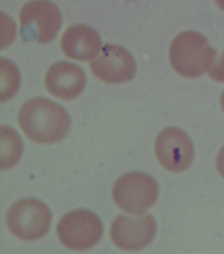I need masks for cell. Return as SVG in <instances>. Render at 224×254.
<instances>
[{
	"mask_svg": "<svg viewBox=\"0 0 224 254\" xmlns=\"http://www.w3.org/2000/svg\"><path fill=\"white\" fill-rule=\"evenodd\" d=\"M17 120L26 137L39 144L62 141L71 127L69 115L61 105L42 97L34 98L23 104Z\"/></svg>",
	"mask_w": 224,
	"mask_h": 254,
	"instance_id": "1",
	"label": "cell"
},
{
	"mask_svg": "<svg viewBox=\"0 0 224 254\" xmlns=\"http://www.w3.org/2000/svg\"><path fill=\"white\" fill-rule=\"evenodd\" d=\"M217 51L210 46L205 36L197 32H183L172 42L169 59L172 67L179 75L197 78L208 71Z\"/></svg>",
	"mask_w": 224,
	"mask_h": 254,
	"instance_id": "2",
	"label": "cell"
},
{
	"mask_svg": "<svg viewBox=\"0 0 224 254\" xmlns=\"http://www.w3.org/2000/svg\"><path fill=\"white\" fill-rule=\"evenodd\" d=\"M159 187L151 176L132 172L120 177L112 189L118 207L130 215L140 217L157 201Z\"/></svg>",
	"mask_w": 224,
	"mask_h": 254,
	"instance_id": "3",
	"label": "cell"
},
{
	"mask_svg": "<svg viewBox=\"0 0 224 254\" xmlns=\"http://www.w3.org/2000/svg\"><path fill=\"white\" fill-rule=\"evenodd\" d=\"M51 213L43 202L33 198L19 200L11 206L5 216L8 230L16 238L35 241L45 237L51 223Z\"/></svg>",
	"mask_w": 224,
	"mask_h": 254,
	"instance_id": "4",
	"label": "cell"
},
{
	"mask_svg": "<svg viewBox=\"0 0 224 254\" xmlns=\"http://www.w3.org/2000/svg\"><path fill=\"white\" fill-rule=\"evenodd\" d=\"M20 33L26 41L51 43L61 29L62 16L59 8L49 0H31L19 13Z\"/></svg>",
	"mask_w": 224,
	"mask_h": 254,
	"instance_id": "5",
	"label": "cell"
},
{
	"mask_svg": "<svg viewBox=\"0 0 224 254\" xmlns=\"http://www.w3.org/2000/svg\"><path fill=\"white\" fill-rule=\"evenodd\" d=\"M57 235L66 248L72 251H85L91 249L101 239L103 226L93 212L74 210L58 222Z\"/></svg>",
	"mask_w": 224,
	"mask_h": 254,
	"instance_id": "6",
	"label": "cell"
},
{
	"mask_svg": "<svg viewBox=\"0 0 224 254\" xmlns=\"http://www.w3.org/2000/svg\"><path fill=\"white\" fill-rule=\"evenodd\" d=\"M155 152L158 161L167 171L179 173L189 169L193 162V143L183 130L169 127L157 135Z\"/></svg>",
	"mask_w": 224,
	"mask_h": 254,
	"instance_id": "7",
	"label": "cell"
},
{
	"mask_svg": "<svg viewBox=\"0 0 224 254\" xmlns=\"http://www.w3.org/2000/svg\"><path fill=\"white\" fill-rule=\"evenodd\" d=\"M157 225L149 214L133 218L119 215L111 224L110 238L114 245L126 251H139L155 237Z\"/></svg>",
	"mask_w": 224,
	"mask_h": 254,
	"instance_id": "8",
	"label": "cell"
},
{
	"mask_svg": "<svg viewBox=\"0 0 224 254\" xmlns=\"http://www.w3.org/2000/svg\"><path fill=\"white\" fill-rule=\"evenodd\" d=\"M97 58L90 63L91 73L100 81L121 84L134 77L136 65L131 54L118 45L106 44L101 47Z\"/></svg>",
	"mask_w": 224,
	"mask_h": 254,
	"instance_id": "9",
	"label": "cell"
},
{
	"mask_svg": "<svg viewBox=\"0 0 224 254\" xmlns=\"http://www.w3.org/2000/svg\"><path fill=\"white\" fill-rule=\"evenodd\" d=\"M86 75L77 64L59 62L48 69L45 77L46 89L57 99L71 101L77 99L85 89Z\"/></svg>",
	"mask_w": 224,
	"mask_h": 254,
	"instance_id": "10",
	"label": "cell"
},
{
	"mask_svg": "<svg viewBox=\"0 0 224 254\" xmlns=\"http://www.w3.org/2000/svg\"><path fill=\"white\" fill-rule=\"evenodd\" d=\"M101 39L97 32L87 25H75L62 36L61 48L66 57L73 61H92L101 51Z\"/></svg>",
	"mask_w": 224,
	"mask_h": 254,
	"instance_id": "11",
	"label": "cell"
},
{
	"mask_svg": "<svg viewBox=\"0 0 224 254\" xmlns=\"http://www.w3.org/2000/svg\"><path fill=\"white\" fill-rule=\"evenodd\" d=\"M23 141L12 127H1V170L11 169L19 161L23 152Z\"/></svg>",
	"mask_w": 224,
	"mask_h": 254,
	"instance_id": "12",
	"label": "cell"
},
{
	"mask_svg": "<svg viewBox=\"0 0 224 254\" xmlns=\"http://www.w3.org/2000/svg\"><path fill=\"white\" fill-rule=\"evenodd\" d=\"M1 102L7 101L17 93L20 85L19 70L15 64L1 59Z\"/></svg>",
	"mask_w": 224,
	"mask_h": 254,
	"instance_id": "13",
	"label": "cell"
},
{
	"mask_svg": "<svg viewBox=\"0 0 224 254\" xmlns=\"http://www.w3.org/2000/svg\"><path fill=\"white\" fill-rule=\"evenodd\" d=\"M207 73L214 81L224 83V51L220 54L217 52L215 61Z\"/></svg>",
	"mask_w": 224,
	"mask_h": 254,
	"instance_id": "14",
	"label": "cell"
},
{
	"mask_svg": "<svg viewBox=\"0 0 224 254\" xmlns=\"http://www.w3.org/2000/svg\"><path fill=\"white\" fill-rule=\"evenodd\" d=\"M216 165H217L218 173L224 179V145L218 154Z\"/></svg>",
	"mask_w": 224,
	"mask_h": 254,
	"instance_id": "15",
	"label": "cell"
},
{
	"mask_svg": "<svg viewBox=\"0 0 224 254\" xmlns=\"http://www.w3.org/2000/svg\"><path fill=\"white\" fill-rule=\"evenodd\" d=\"M215 1L219 7L224 11V0H215Z\"/></svg>",
	"mask_w": 224,
	"mask_h": 254,
	"instance_id": "16",
	"label": "cell"
},
{
	"mask_svg": "<svg viewBox=\"0 0 224 254\" xmlns=\"http://www.w3.org/2000/svg\"><path fill=\"white\" fill-rule=\"evenodd\" d=\"M221 105L222 109H223V111L224 113V90L223 92V93H222L221 97Z\"/></svg>",
	"mask_w": 224,
	"mask_h": 254,
	"instance_id": "17",
	"label": "cell"
}]
</instances>
